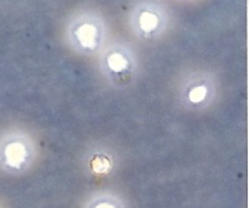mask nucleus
I'll use <instances>...</instances> for the list:
<instances>
[{
  "instance_id": "obj_4",
  "label": "nucleus",
  "mask_w": 249,
  "mask_h": 208,
  "mask_svg": "<svg viewBox=\"0 0 249 208\" xmlns=\"http://www.w3.org/2000/svg\"><path fill=\"white\" fill-rule=\"evenodd\" d=\"M173 24V13L162 1L144 0L132 4L126 13V25L133 36L142 42L165 37Z\"/></svg>"
},
{
  "instance_id": "obj_6",
  "label": "nucleus",
  "mask_w": 249,
  "mask_h": 208,
  "mask_svg": "<svg viewBox=\"0 0 249 208\" xmlns=\"http://www.w3.org/2000/svg\"><path fill=\"white\" fill-rule=\"evenodd\" d=\"M83 208H125L123 198L114 191L101 190L94 192L87 201Z\"/></svg>"
},
{
  "instance_id": "obj_3",
  "label": "nucleus",
  "mask_w": 249,
  "mask_h": 208,
  "mask_svg": "<svg viewBox=\"0 0 249 208\" xmlns=\"http://www.w3.org/2000/svg\"><path fill=\"white\" fill-rule=\"evenodd\" d=\"M219 87V78L213 69L203 67L185 69L176 83V101L185 110L203 112L217 102Z\"/></svg>"
},
{
  "instance_id": "obj_1",
  "label": "nucleus",
  "mask_w": 249,
  "mask_h": 208,
  "mask_svg": "<svg viewBox=\"0 0 249 208\" xmlns=\"http://www.w3.org/2000/svg\"><path fill=\"white\" fill-rule=\"evenodd\" d=\"M66 46L82 57H96L110 41V28L101 10L83 6L69 15L63 26Z\"/></svg>"
},
{
  "instance_id": "obj_2",
  "label": "nucleus",
  "mask_w": 249,
  "mask_h": 208,
  "mask_svg": "<svg viewBox=\"0 0 249 208\" xmlns=\"http://www.w3.org/2000/svg\"><path fill=\"white\" fill-rule=\"evenodd\" d=\"M40 156L37 140L29 129L10 125L0 130V171L21 176L34 169Z\"/></svg>"
},
{
  "instance_id": "obj_5",
  "label": "nucleus",
  "mask_w": 249,
  "mask_h": 208,
  "mask_svg": "<svg viewBox=\"0 0 249 208\" xmlns=\"http://www.w3.org/2000/svg\"><path fill=\"white\" fill-rule=\"evenodd\" d=\"M102 78L114 87L132 82L139 72L140 60L137 50L125 40H110L97 56Z\"/></svg>"
},
{
  "instance_id": "obj_7",
  "label": "nucleus",
  "mask_w": 249,
  "mask_h": 208,
  "mask_svg": "<svg viewBox=\"0 0 249 208\" xmlns=\"http://www.w3.org/2000/svg\"><path fill=\"white\" fill-rule=\"evenodd\" d=\"M0 208H3V207H1V206H0Z\"/></svg>"
}]
</instances>
